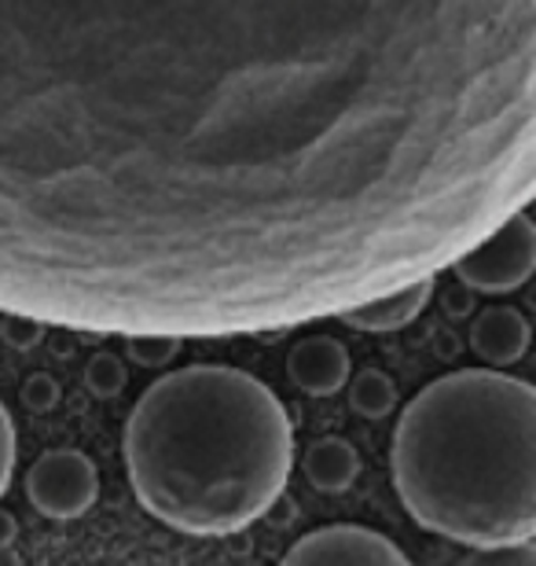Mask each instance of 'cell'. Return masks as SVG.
<instances>
[{"label":"cell","mask_w":536,"mask_h":566,"mask_svg":"<svg viewBox=\"0 0 536 566\" xmlns=\"http://www.w3.org/2000/svg\"><path fill=\"white\" fill-rule=\"evenodd\" d=\"M536 188V0H0V310L276 332Z\"/></svg>","instance_id":"obj_1"},{"label":"cell","mask_w":536,"mask_h":566,"mask_svg":"<svg viewBox=\"0 0 536 566\" xmlns=\"http://www.w3.org/2000/svg\"><path fill=\"white\" fill-rule=\"evenodd\" d=\"M471 343H474L477 354L485 357L488 368H507V365H515V360L526 357L529 321L518 310L493 305V310H482V316L474 321Z\"/></svg>","instance_id":"obj_9"},{"label":"cell","mask_w":536,"mask_h":566,"mask_svg":"<svg viewBox=\"0 0 536 566\" xmlns=\"http://www.w3.org/2000/svg\"><path fill=\"white\" fill-rule=\"evenodd\" d=\"M280 566H412V559L368 526H324L291 545Z\"/></svg>","instance_id":"obj_6"},{"label":"cell","mask_w":536,"mask_h":566,"mask_svg":"<svg viewBox=\"0 0 536 566\" xmlns=\"http://www.w3.org/2000/svg\"><path fill=\"white\" fill-rule=\"evenodd\" d=\"M393 382L379 376V371H364V376L357 379V387H353V405H357V412L364 416H386L393 409Z\"/></svg>","instance_id":"obj_11"},{"label":"cell","mask_w":536,"mask_h":566,"mask_svg":"<svg viewBox=\"0 0 536 566\" xmlns=\"http://www.w3.org/2000/svg\"><path fill=\"white\" fill-rule=\"evenodd\" d=\"M133 493L158 523L228 537L258 523L294 468V427L258 376L188 365L155 379L125 423Z\"/></svg>","instance_id":"obj_2"},{"label":"cell","mask_w":536,"mask_h":566,"mask_svg":"<svg viewBox=\"0 0 536 566\" xmlns=\"http://www.w3.org/2000/svg\"><path fill=\"white\" fill-rule=\"evenodd\" d=\"M393 485L408 515L466 548L536 537V394L500 368L433 379L393 430Z\"/></svg>","instance_id":"obj_3"},{"label":"cell","mask_w":536,"mask_h":566,"mask_svg":"<svg viewBox=\"0 0 536 566\" xmlns=\"http://www.w3.org/2000/svg\"><path fill=\"white\" fill-rule=\"evenodd\" d=\"M287 371L298 390L313 394V398H330V394L346 387V379H349V354L338 338L313 335V338H302V343L291 349Z\"/></svg>","instance_id":"obj_8"},{"label":"cell","mask_w":536,"mask_h":566,"mask_svg":"<svg viewBox=\"0 0 536 566\" xmlns=\"http://www.w3.org/2000/svg\"><path fill=\"white\" fill-rule=\"evenodd\" d=\"M455 566H536L533 541L526 545H504V548H474Z\"/></svg>","instance_id":"obj_12"},{"label":"cell","mask_w":536,"mask_h":566,"mask_svg":"<svg viewBox=\"0 0 536 566\" xmlns=\"http://www.w3.org/2000/svg\"><path fill=\"white\" fill-rule=\"evenodd\" d=\"M360 460L349 441L341 438H320L305 452V479L320 493H346L357 482Z\"/></svg>","instance_id":"obj_10"},{"label":"cell","mask_w":536,"mask_h":566,"mask_svg":"<svg viewBox=\"0 0 536 566\" xmlns=\"http://www.w3.org/2000/svg\"><path fill=\"white\" fill-rule=\"evenodd\" d=\"M433 298V276L427 280H416V283H404L397 291H386V294H375L368 302H357L353 310L338 313L341 321L357 332H371V335H386V332H401L412 321L427 313V305Z\"/></svg>","instance_id":"obj_7"},{"label":"cell","mask_w":536,"mask_h":566,"mask_svg":"<svg viewBox=\"0 0 536 566\" xmlns=\"http://www.w3.org/2000/svg\"><path fill=\"white\" fill-rule=\"evenodd\" d=\"M460 283L482 294H507L529 283L536 269V224L526 210H515L493 232H485L474 247L449 265Z\"/></svg>","instance_id":"obj_4"},{"label":"cell","mask_w":536,"mask_h":566,"mask_svg":"<svg viewBox=\"0 0 536 566\" xmlns=\"http://www.w3.org/2000/svg\"><path fill=\"white\" fill-rule=\"evenodd\" d=\"M15 452H19V438H15V423H11V412L0 401V496H4L11 471H15Z\"/></svg>","instance_id":"obj_13"},{"label":"cell","mask_w":536,"mask_h":566,"mask_svg":"<svg viewBox=\"0 0 536 566\" xmlns=\"http://www.w3.org/2000/svg\"><path fill=\"white\" fill-rule=\"evenodd\" d=\"M27 496L41 515L77 518L96 504L99 474L96 463L77 449H52L27 471Z\"/></svg>","instance_id":"obj_5"}]
</instances>
